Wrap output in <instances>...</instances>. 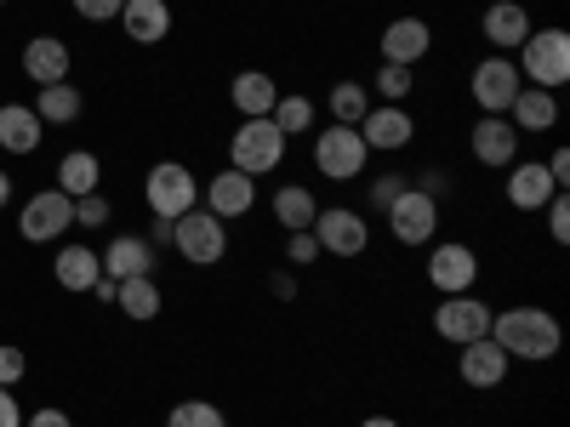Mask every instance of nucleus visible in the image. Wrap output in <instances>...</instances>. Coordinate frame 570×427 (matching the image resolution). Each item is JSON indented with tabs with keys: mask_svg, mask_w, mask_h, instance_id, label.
<instances>
[{
	"mask_svg": "<svg viewBox=\"0 0 570 427\" xmlns=\"http://www.w3.org/2000/svg\"><path fill=\"white\" fill-rule=\"evenodd\" d=\"M508 120H513V131L519 137H542V131H553L559 126V91H542V86H519V98L508 103Z\"/></svg>",
	"mask_w": 570,
	"mask_h": 427,
	"instance_id": "18",
	"label": "nucleus"
},
{
	"mask_svg": "<svg viewBox=\"0 0 570 427\" xmlns=\"http://www.w3.org/2000/svg\"><path fill=\"white\" fill-rule=\"evenodd\" d=\"M434 330L445 342H480V337H491V302H480L473 291H462V297H440V308H434Z\"/></svg>",
	"mask_w": 570,
	"mask_h": 427,
	"instance_id": "8",
	"label": "nucleus"
},
{
	"mask_svg": "<svg viewBox=\"0 0 570 427\" xmlns=\"http://www.w3.org/2000/svg\"><path fill=\"white\" fill-rule=\"evenodd\" d=\"M75 228V200L63 195V188H46V195H35L18 217V234L29 246H46V240H58V234Z\"/></svg>",
	"mask_w": 570,
	"mask_h": 427,
	"instance_id": "9",
	"label": "nucleus"
},
{
	"mask_svg": "<svg viewBox=\"0 0 570 427\" xmlns=\"http://www.w3.org/2000/svg\"><path fill=\"white\" fill-rule=\"evenodd\" d=\"M166 427H228V421H223V410H217L212 399H183V405L166 416Z\"/></svg>",
	"mask_w": 570,
	"mask_h": 427,
	"instance_id": "33",
	"label": "nucleus"
},
{
	"mask_svg": "<svg viewBox=\"0 0 570 427\" xmlns=\"http://www.w3.org/2000/svg\"><path fill=\"white\" fill-rule=\"evenodd\" d=\"M104 274H109V279L155 274V246L137 240V234H120V240H109V251H104Z\"/></svg>",
	"mask_w": 570,
	"mask_h": 427,
	"instance_id": "25",
	"label": "nucleus"
},
{
	"mask_svg": "<svg viewBox=\"0 0 570 427\" xmlns=\"http://www.w3.org/2000/svg\"><path fill=\"white\" fill-rule=\"evenodd\" d=\"M75 222H80V228H104V222H109V200H104V195H80V200H75Z\"/></svg>",
	"mask_w": 570,
	"mask_h": 427,
	"instance_id": "38",
	"label": "nucleus"
},
{
	"mask_svg": "<svg viewBox=\"0 0 570 427\" xmlns=\"http://www.w3.org/2000/svg\"><path fill=\"white\" fill-rule=\"evenodd\" d=\"M7 200H12V177L0 171V211H7Z\"/></svg>",
	"mask_w": 570,
	"mask_h": 427,
	"instance_id": "48",
	"label": "nucleus"
},
{
	"mask_svg": "<svg viewBox=\"0 0 570 427\" xmlns=\"http://www.w3.org/2000/svg\"><path fill=\"white\" fill-rule=\"evenodd\" d=\"M519 69H513V58H485L480 69H473V80H468V91H473V103H480V115H508V103L519 98Z\"/></svg>",
	"mask_w": 570,
	"mask_h": 427,
	"instance_id": "14",
	"label": "nucleus"
},
{
	"mask_svg": "<svg viewBox=\"0 0 570 427\" xmlns=\"http://www.w3.org/2000/svg\"><path fill=\"white\" fill-rule=\"evenodd\" d=\"M365 160H371V149H365V137H360V126H320V137H314V166L331 177V182H354L360 171H365Z\"/></svg>",
	"mask_w": 570,
	"mask_h": 427,
	"instance_id": "6",
	"label": "nucleus"
},
{
	"mask_svg": "<svg viewBox=\"0 0 570 427\" xmlns=\"http://www.w3.org/2000/svg\"><path fill=\"white\" fill-rule=\"evenodd\" d=\"M23 370H29L23 348H0V388H12V383H23Z\"/></svg>",
	"mask_w": 570,
	"mask_h": 427,
	"instance_id": "41",
	"label": "nucleus"
},
{
	"mask_svg": "<svg viewBox=\"0 0 570 427\" xmlns=\"http://www.w3.org/2000/svg\"><path fill=\"white\" fill-rule=\"evenodd\" d=\"M120 23H126V34L137 46H160L171 34V7H166V0H126Z\"/></svg>",
	"mask_w": 570,
	"mask_h": 427,
	"instance_id": "22",
	"label": "nucleus"
},
{
	"mask_svg": "<svg viewBox=\"0 0 570 427\" xmlns=\"http://www.w3.org/2000/svg\"><path fill=\"white\" fill-rule=\"evenodd\" d=\"M314 98H308V91H279V103H274V126L285 131V137H308V126H314Z\"/></svg>",
	"mask_w": 570,
	"mask_h": 427,
	"instance_id": "31",
	"label": "nucleus"
},
{
	"mask_svg": "<svg viewBox=\"0 0 570 427\" xmlns=\"http://www.w3.org/2000/svg\"><path fill=\"white\" fill-rule=\"evenodd\" d=\"M285 142H292V137H285L268 115H263V120H240V126H234V137H228V166H234V171H246V177L279 171Z\"/></svg>",
	"mask_w": 570,
	"mask_h": 427,
	"instance_id": "3",
	"label": "nucleus"
},
{
	"mask_svg": "<svg viewBox=\"0 0 570 427\" xmlns=\"http://www.w3.org/2000/svg\"><path fill=\"white\" fill-rule=\"evenodd\" d=\"M508 365H513V359H508L491 337L462 342V354H456V370H462L468 388H502V383H508Z\"/></svg>",
	"mask_w": 570,
	"mask_h": 427,
	"instance_id": "17",
	"label": "nucleus"
},
{
	"mask_svg": "<svg viewBox=\"0 0 570 427\" xmlns=\"http://www.w3.org/2000/svg\"><path fill=\"white\" fill-rule=\"evenodd\" d=\"M23 75H29V80H40V86L69 80V46H63V40H52V34H35V40L23 46Z\"/></svg>",
	"mask_w": 570,
	"mask_h": 427,
	"instance_id": "24",
	"label": "nucleus"
},
{
	"mask_svg": "<svg viewBox=\"0 0 570 427\" xmlns=\"http://www.w3.org/2000/svg\"><path fill=\"white\" fill-rule=\"evenodd\" d=\"M491 342L508 354V359H531V365H548L564 342V330L548 308H502L491 314Z\"/></svg>",
	"mask_w": 570,
	"mask_h": 427,
	"instance_id": "1",
	"label": "nucleus"
},
{
	"mask_svg": "<svg viewBox=\"0 0 570 427\" xmlns=\"http://www.w3.org/2000/svg\"><path fill=\"white\" fill-rule=\"evenodd\" d=\"M80 109H86V98H80V86H69V80L40 86V98H35L40 126H69V120H80Z\"/></svg>",
	"mask_w": 570,
	"mask_h": 427,
	"instance_id": "28",
	"label": "nucleus"
},
{
	"mask_svg": "<svg viewBox=\"0 0 570 427\" xmlns=\"http://www.w3.org/2000/svg\"><path fill=\"white\" fill-rule=\"evenodd\" d=\"M411 188H416V195H428V200H440V195H451V177L440 166H428V171L411 177Z\"/></svg>",
	"mask_w": 570,
	"mask_h": 427,
	"instance_id": "40",
	"label": "nucleus"
},
{
	"mask_svg": "<svg viewBox=\"0 0 570 427\" xmlns=\"http://www.w3.org/2000/svg\"><path fill=\"white\" fill-rule=\"evenodd\" d=\"M0 427H23V410H18L12 388H0Z\"/></svg>",
	"mask_w": 570,
	"mask_h": 427,
	"instance_id": "43",
	"label": "nucleus"
},
{
	"mask_svg": "<svg viewBox=\"0 0 570 427\" xmlns=\"http://www.w3.org/2000/svg\"><path fill=\"white\" fill-rule=\"evenodd\" d=\"M274 217H279V228H285V234L314 228V217H320V200L308 195L303 182H285V188H274Z\"/></svg>",
	"mask_w": 570,
	"mask_h": 427,
	"instance_id": "27",
	"label": "nucleus"
},
{
	"mask_svg": "<svg viewBox=\"0 0 570 427\" xmlns=\"http://www.w3.org/2000/svg\"><path fill=\"white\" fill-rule=\"evenodd\" d=\"M411 86H416V75L405 63H383V69H376V98H383V103H405Z\"/></svg>",
	"mask_w": 570,
	"mask_h": 427,
	"instance_id": "34",
	"label": "nucleus"
},
{
	"mask_svg": "<svg viewBox=\"0 0 570 427\" xmlns=\"http://www.w3.org/2000/svg\"><path fill=\"white\" fill-rule=\"evenodd\" d=\"M468 155L480 160V166H491V171H508L519 160L513 120L508 115H480V120H473V131H468Z\"/></svg>",
	"mask_w": 570,
	"mask_h": 427,
	"instance_id": "12",
	"label": "nucleus"
},
{
	"mask_svg": "<svg viewBox=\"0 0 570 427\" xmlns=\"http://www.w3.org/2000/svg\"><path fill=\"white\" fill-rule=\"evenodd\" d=\"M428 46H434V29H428L422 18H394V23L383 29V63L416 69V63L428 58Z\"/></svg>",
	"mask_w": 570,
	"mask_h": 427,
	"instance_id": "20",
	"label": "nucleus"
},
{
	"mask_svg": "<svg viewBox=\"0 0 570 427\" xmlns=\"http://www.w3.org/2000/svg\"><path fill=\"white\" fill-rule=\"evenodd\" d=\"M142 200H149L155 217L177 222L183 211L200 206V182H195V171H188L183 160H160V166H149V177H142Z\"/></svg>",
	"mask_w": 570,
	"mask_h": 427,
	"instance_id": "5",
	"label": "nucleus"
},
{
	"mask_svg": "<svg viewBox=\"0 0 570 427\" xmlns=\"http://www.w3.org/2000/svg\"><path fill=\"white\" fill-rule=\"evenodd\" d=\"M480 34L497 46V52H519L525 34H531V12L519 7V0H491L485 18H480Z\"/></svg>",
	"mask_w": 570,
	"mask_h": 427,
	"instance_id": "19",
	"label": "nucleus"
},
{
	"mask_svg": "<svg viewBox=\"0 0 570 427\" xmlns=\"http://www.w3.org/2000/svg\"><path fill=\"white\" fill-rule=\"evenodd\" d=\"M360 427H400V421H394V416H365Z\"/></svg>",
	"mask_w": 570,
	"mask_h": 427,
	"instance_id": "49",
	"label": "nucleus"
},
{
	"mask_svg": "<svg viewBox=\"0 0 570 427\" xmlns=\"http://www.w3.org/2000/svg\"><path fill=\"white\" fill-rule=\"evenodd\" d=\"M171 246H177V257L183 262H195V268H217L223 257H228V228H223V217H212V211H183L177 222H171Z\"/></svg>",
	"mask_w": 570,
	"mask_h": 427,
	"instance_id": "4",
	"label": "nucleus"
},
{
	"mask_svg": "<svg viewBox=\"0 0 570 427\" xmlns=\"http://www.w3.org/2000/svg\"><path fill=\"white\" fill-rule=\"evenodd\" d=\"M23 427H69V416H63V410H35Z\"/></svg>",
	"mask_w": 570,
	"mask_h": 427,
	"instance_id": "45",
	"label": "nucleus"
},
{
	"mask_svg": "<svg viewBox=\"0 0 570 427\" xmlns=\"http://www.w3.org/2000/svg\"><path fill=\"white\" fill-rule=\"evenodd\" d=\"M519 80L525 86H542V91H559L570 80V34L564 29H531L525 46H519Z\"/></svg>",
	"mask_w": 570,
	"mask_h": 427,
	"instance_id": "2",
	"label": "nucleus"
},
{
	"mask_svg": "<svg viewBox=\"0 0 570 427\" xmlns=\"http://www.w3.org/2000/svg\"><path fill=\"white\" fill-rule=\"evenodd\" d=\"M91 297H98V302H115V297H120V279H109V274H104L98 285H91Z\"/></svg>",
	"mask_w": 570,
	"mask_h": 427,
	"instance_id": "46",
	"label": "nucleus"
},
{
	"mask_svg": "<svg viewBox=\"0 0 570 427\" xmlns=\"http://www.w3.org/2000/svg\"><path fill=\"white\" fill-rule=\"evenodd\" d=\"M542 166H548V171H553V182L564 188V177H570V149H553V155H548Z\"/></svg>",
	"mask_w": 570,
	"mask_h": 427,
	"instance_id": "44",
	"label": "nucleus"
},
{
	"mask_svg": "<svg viewBox=\"0 0 570 427\" xmlns=\"http://www.w3.org/2000/svg\"><path fill=\"white\" fill-rule=\"evenodd\" d=\"M115 308H120L126 319H137V325H149V319L160 314V285H155V274L120 279V297H115Z\"/></svg>",
	"mask_w": 570,
	"mask_h": 427,
	"instance_id": "30",
	"label": "nucleus"
},
{
	"mask_svg": "<svg viewBox=\"0 0 570 427\" xmlns=\"http://www.w3.org/2000/svg\"><path fill=\"white\" fill-rule=\"evenodd\" d=\"M0 7H7V0H0Z\"/></svg>",
	"mask_w": 570,
	"mask_h": 427,
	"instance_id": "50",
	"label": "nucleus"
},
{
	"mask_svg": "<svg viewBox=\"0 0 570 427\" xmlns=\"http://www.w3.org/2000/svg\"><path fill=\"white\" fill-rule=\"evenodd\" d=\"M314 240H320V251L354 262V257L371 246V222H365L360 211H348V206H331V211L314 217Z\"/></svg>",
	"mask_w": 570,
	"mask_h": 427,
	"instance_id": "10",
	"label": "nucleus"
},
{
	"mask_svg": "<svg viewBox=\"0 0 570 427\" xmlns=\"http://www.w3.org/2000/svg\"><path fill=\"white\" fill-rule=\"evenodd\" d=\"M405 188H411L405 171H383V177H371V195H365V200H371V211H389V206L405 195Z\"/></svg>",
	"mask_w": 570,
	"mask_h": 427,
	"instance_id": "35",
	"label": "nucleus"
},
{
	"mask_svg": "<svg viewBox=\"0 0 570 427\" xmlns=\"http://www.w3.org/2000/svg\"><path fill=\"white\" fill-rule=\"evenodd\" d=\"M155 240H160V246H171V217H155ZM155 240H149V246H155Z\"/></svg>",
	"mask_w": 570,
	"mask_h": 427,
	"instance_id": "47",
	"label": "nucleus"
},
{
	"mask_svg": "<svg viewBox=\"0 0 570 427\" xmlns=\"http://www.w3.org/2000/svg\"><path fill=\"white\" fill-rule=\"evenodd\" d=\"M542 217H548V234H553V240H559V246H570V200H564V188L542 206Z\"/></svg>",
	"mask_w": 570,
	"mask_h": 427,
	"instance_id": "37",
	"label": "nucleus"
},
{
	"mask_svg": "<svg viewBox=\"0 0 570 427\" xmlns=\"http://www.w3.org/2000/svg\"><path fill=\"white\" fill-rule=\"evenodd\" d=\"M252 206H257V177H246V171L228 166V171H217V177L206 182V211H212V217L228 222V217H246Z\"/></svg>",
	"mask_w": 570,
	"mask_h": 427,
	"instance_id": "16",
	"label": "nucleus"
},
{
	"mask_svg": "<svg viewBox=\"0 0 570 427\" xmlns=\"http://www.w3.org/2000/svg\"><path fill=\"white\" fill-rule=\"evenodd\" d=\"M365 109H371V91L360 80H337V86H331V120H337V126H360Z\"/></svg>",
	"mask_w": 570,
	"mask_h": 427,
	"instance_id": "32",
	"label": "nucleus"
},
{
	"mask_svg": "<svg viewBox=\"0 0 570 427\" xmlns=\"http://www.w3.org/2000/svg\"><path fill=\"white\" fill-rule=\"evenodd\" d=\"M98 182H104V166H98V155L75 149V155H63V160H58V188H63L69 200H80V195H98Z\"/></svg>",
	"mask_w": 570,
	"mask_h": 427,
	"instance_id": "29",
	"label": "nucleus"
},
{
	"mask_svg": "<svg viewBox=\"0 0 570 427\" xmlns=\"http://www.w3.org/2000/svg\"><path fill=\"white\" fill-rule=\"evenodd\" d=\"M120 7H126V0H75V12H80L86 23H115Z\"/></svg>",
	"mask_w": 570,
	"mask_h": 427,
	"instance_id": "39",
	"label": "nucleus"
},
{
	"mask_svg": "<svg viewBox=\"0 0 570 427\" xmlns=\"http://www.w3.org/2000/svg\"><path fill=\"white\" fill-rule=\"evenodd\" d=\"M473 279H480V257H473V246H462V240L434 246V257H428V285H434L440 297L473 291Z\"/></svg>",
	"mask_w": 570,
	"mask_h": 427,
	"instance_id": "13",
	"label": "nucleus"
},
{
	"mask_svg": "<svg viewBox=\"0 0 570 427\" xmlns=\"http://www.w3.org/2000/svg\"><path fill=\"white\" fill-rule=\"evenodd\" d=\"M314 262H320V240H314V228L285 234V268H314Z\"/></svg>",
	"mask_w": 570,
	"mask_h": 427,
	"instance_id": "36",
	"label": "nucleus"
},
{
	"mask_svg": "<svg viewBox=\"0 0 570 427\" xmlns=\"http://www.w3.org/2000/svg\"><path fill=\"white\" fill-rule=\"evenodd\" d=\"M228 98H234V109H240V120H263L279 103V86L263 69H240V75H234V86H228Z\"/></svg>",
	"mask_w": 570,
	"mask_h": 427,
	"instance_id": "21",
	"label": "nucleus"
},
{
	"mask_svg": "<svg viewBox=\"0 0 570 427\" xmlns=\"http://www.w3.org/2000/svg\"><path fill=\"white\" fill-rule=\"evenodd\" d=\"M268 297H274V302H292V297H297V268H274V274H268Z\"/></svg>",
	"mask_w": 570,
	"mask_h": 427,
	"instance_id": "42",
	"label": "nucleus"
},
{
	"mask_svg": "<svg viewBox=\"0 0 570 427\" xmlns=\"http://www.w3.org/2000/svg\"><path fill=\"white\" fill-rule=\"evenodd\" d=\"M360 137H365V149H371V155H400V149H411L416 120H411L405 103H376V109H365Z\"/></svg>",
	"mask_w": 570,
	"mask_h": 427,
	"instance_id": "11",
	"label": "nucleus"
},
{
	"mask_svg": "<svg viewBox=\"0 0 570 427\" xmlns=\"http://www.w3.org/2000/svg\"><path fill=\"white\" fill-rule=\"evenodd\" d=\"M52 274H58L63 291H80V297H86L91 285L104 279V257H98V251H86V246H63L58 262H52Z\"/></svg>",
	"mask_w": 570,
	"mask_h": 427,
	"instance_id": "26",
	"label": "nucleus"
},
{
	"mask_svg": "<svg viewBox=\"0 0 570 427\" xmlns=\"http://www.w3.org/2000/svg\"><path fill=\"white\" fill-rule=\"evenodd\" d=\"M383 217H389V234L400 246H434V234H440V200L416 195V188H405Z\"/></svg>",
	"mask_w": 570,
	"mask_h": 427,
	"instance_id": "7",
	"label": "nucleus"
},
{
	"mask_svg": "<svg viewBox=\"0 0 570 427\" xmlns=\"http://www.w3.org/2000/svg\"><path fill=\"white\" fill-rule=\"evenodd\" d=\"M553 195H559V182H553V171L542 160H513L508 166V206L513 211H531L537 217Z\"/></svg>",
	"mask_w": 570,
	"mask_h": 427,
	"instance_id": "15",
	"label": "nucleus"
},
{
	"mask_svg": "<svg viewBox=\"0 0 570 427\" xmlns=\"http://www.w3.org/2000/svg\"><path fill=\"white\" fill-rule=\"evenodd\" d=\"M40 137H46V126H40V115L29 103H0V149L7 155H35Z\"/></svg>",
	"mask_w": 570,
	"mask_h": 427,
	"instance_id": "23",
	"label": "nucleus"
}]
</instances>
